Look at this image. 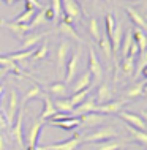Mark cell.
<instances>
[{
  "label": "cell",
  "instance_id": "obj_1",
  "mask_svg": "<svg viewBox=\"0 0 147 150\" xmlns=\"http://www.w3.org/2000/svg\"><path fill=\"white\" fill-rule=\"evenodd\" d=\"M116 136H119L117 129L114 127H111V125H104V127L97 128L95 131L81 136V141H82V142L98 144V142H103V141H108V139H116Z\"/></svg>",
  "mask_w": 147,
  "mask_h": 150
},
{
  "label": "cell",
  "instance_id": "obj_2",
  "mask_svg": "<svg viewBox=\"0 0 147 150\" xmlns=\"http://www.w3.org/2000/svg\"><path fill=\"white\" fill-rule=\"evenodd\" d=\"M89 73L92 76V87L93 86H100L101 81H103L104 76V70L103 65H101L100 59H98L97 52L93 51V47H89Z\"/></svg>",
  "mask_w": 147,
  "mask_h": 150
},
{
  "label": "cell",
  "instance_id": "obj_3",
  "mask_svg": "<svg viewBox=\"0 0 147 150\" xmlns=\"http://www.w3.org/2000/svg\"><path fill=\"white\" fill-rule=\"evenodd\" d=\"M79 63H81V47H77L76 51H73L68 57L67 67H65V76H63V82L67 86H70L73 81L76 79L77 71H79Z\"/></svg>",
  "mask_w": 147,
  "mask_h": 150
},
{
  "label": "cell",
  "instance_id": "obj_4",
  "mask_svg": "<svg viewBox=\"0 0 147 150\" xmlns=\"http://www.w3.org/2000/svg\"><path fill=\"white\" fill-rule=\"evenodd\" d=\"M71 54V44L67 38L62 40L57 47V52H55V63H57V73L60 76H65V67H67V62H68V57Z\"/></svg>",
  "mask_w": 147,
  "mask_h": 150
},
{
  "label": "cell",
  "instance_id": "obj_5",
  "mask_svg": "<svg viewBox=\"0 0 147 150\" xmlns=\"http://www.w3.org/2000/svg\"><path fill=\"white\" fill-rule=\"evenodd\" d=\"M24 111L26 108H19L18 114H16V119L13 122V129H11V136L16 141V144L19 145L21 150H26V141H24V131H22V120H24Z\"/></svg>",
  "mask_w": 147,
  "mask_h": 150
},
{
  "label": "cell",
  "instance_id": "obj_6",
  "mask_svg": "<svg viewBox=\"0 0 147 150\" xmlns=\"http://www.w3.org/2000/svg\"><path fill=\"white\" fill-rule=\"evenodd\" d=\"M81 136L79 134H73V137L67 141H62V142L57 144H49V145H36L35 150H77L81 145Z\"/></svg>",
  "mask_w": 147,
  "mask_h": 150
},
{
  "label": "cell",
  "instance_id": "obj_7",
  "mask_svg": "<svg viewBox=\"0 0 147 150\" xmlns=\"http://www.w3.org/2000/svg\"><path fill=\"white\" fill-rule=\"evenodd\" d=\"M19 108H21V100H19V95L18 92L14 90V88H11L10 92V98H8V108L3 109V112H5V117H6V122L8 125H13V122L16 119V114H18Z\"/></svg>",
  "mask_w": 147,
  "mask_h": 150
},
{
  "label": "cell",
  "instance_id": "obj_8",
  "mask_svg": "<svg viewBox=\"0 0 147 150\" xmlns=\"http://www.w3.org/2000/svg\"><path fill=\"white\" fill-rule=\"evenodd\" d=\"M43 123L44 122L41 120H35L33 123H32V127L28 128L27 131V136L24 137V141H26V150H35L36 145H38V137L41 134V128H43Z\"/></svg>",
  "mask_w": 147,
  "mask_h": 150
},
{
  "label": "cell",
  "instance_id": "obj_9",
  "mask_svg": "<svg viewBox=\"0 0 147 150\" xmlns=\"http://www.w3.org/2000/svg\"><path fill=\"white\" fill-rule=\"evenodd\" d=\"M117 115H119V119L124 122V123L128 125V127L141 129V131H147V125H146V122L141 115L133 114V112H128V111H120Z\"/></svg>",
  "mask_w": 147,
  "mask_h": 150
},
{
  "label": "cell",
  "instance_id": "obj_10",
  "mask_svg": "<svg viewBox=\"0 0 147 150\" xmlns=\"http://www.w3.org/2000/svg\"><path fill=\"white\" fill-rule=\"evenodd\" d=\"M62 11L73 22H81L82 19V10L76 0H62Z\"/></svg>",
  "mask_w": 147,
  "mask_h": 150
},
{
  "label": "cell",
  "instance_id": "obj_11",
  "mask_svg": "<svg viewBox=\"0 0 147 150\" xmlns=\"http://www.w3.org/2000/svg\"><path fill=\"white\" fill-rule=\"evenodd\" d=\"M126 103H128V100H125V98H120V100H116V101H109V103H104V104L97 106L95 112H97V114H101V115L119 114Z\"/></svg>",
  "mask_w": 147,
  "mask_h": 150
},
{
  "label": "cell",
  "instance_id": "obj_12",
  "mask_svg": "<svg viewBox=\"0 0 147 150\" xmlns=\"http://www.w3.org/2000/svg\"><path fill=\"white\" fill-rule=\"evenodd\" d=\"M0 27L10 30L11 33H13L16 38H19L21 41L24 40V36L30 32L28 30V25H26V24H14L13 21H3V19H0Z\"/></svg>",
  "mask_w": 147,
  "mask_h": 150
},
{
  "label": "cell",
  "instance_id": "obj_13",
  "mask_svg": "<svg viewBox=\"0 0 147 150\" xmlns=\"http://www.w3.org/2000/svg\"><path fill=\"white\" fill-rule=\"evenodd\" d=\"M48 35V32L44 33H38V32H28V33L24 36V40L21 41V47L19 51H27V49H32V47H36L40 44V41H43L44 36Z\"/></svg>",
  "mask_w": 147,
  "mask_h": 150
},
{
  "label": "cell",
  "instance_id": "obj_14",
  "mask_svg": "<svg viewBox=\"0 0 147 150\" xmlns=\"http://www.w3.org/2000/svg\"><path fill=\"white\" fill-rule=\"evenodd\" d=\"M106 122V115L97 114V112H89L79 117V127L89 128V127H100Z\"/></svg>",
  "mask_w": 147,
  "mask_h": 150
},
{
  "label": "cell",
  "instance_id": "obj_15",
  "mask_svg": "<svg viewBox=\"0 0 147 150\" xmlns=\"http://www.w3.org/2000/svg\"><path fill=\"white\" fill-rule=\"evenodd\" d=\"M43 92L46 95H54L57 98H67L68 95V86L63 81H57V82H51L46 87H43Z\"/></svg>",
  "mask_w": 147,
  "mask_h": 150
},
{
  "label": "cell",
  "instance_id": "obj_16",
  "mask_svg": "<svg viewBox=\"0 0 147 150\" xmlns=\"http://www.w3.org/2000/svg\"><path fill=\"white\" fill-rule=\"evenodd\" d=\"M112 96H114V90L108 82H101L100 86L97 87L95 101H97L98 106H100V104H104V103H109Z\"/></svg>",
  "mask_w": 147,
  "mask_h": 150
},
{
  "label": "cell",
  "instance_id": "obj_17",
  "mask_svg": "<svg viewBox=\"0 0 147 150\" xmlns=\"http://www.w3.org/2000/svg\"><path fill=\"white\" fill-rule=\"evenodd\" d=\"M122 38H124V27H122V22L117 21V22H116V27H114V30H112V33L109 35L111 46H112V52H114V57H117V55H119Z\"/></svg>",
  "mask_w": 147,
  "mask_h": 150
},
{
  "label": "cell",
  "instance_id": "obj_18",
  "mask_svg": "<svg viewBox=\"0 0 147 150\" xmlns=\"http://www.w3.org/2000/svg\"><path fill=\"white\" fill-rule=\"evenodd\" d=\"M0 68H3V70H6L8 73H14V74H18L19 78H26V79H30V76L27 74V73H24V70L18 67V63L13 62V60H10L6 57V55H2L0 54Z\"/></svg>",
  "mask_w": 147,
  "mask_h": 150
},
{
  "label": "cell",
  "instance_id": "obj_19",
  "mask_svg": "<svg viewBox=\"0 0 147 150\" xmlns=\"http://www.w3.org/2000/svg\"><path fill=\"white\" fill-rule=\"evenodd\" d=\"M55 32H59L60 35L67 36V38L75 40V41L79 43V44L84 43V40L81 38L79 35H77V32L75 30V27H73L71 24H67V22H63V21H59V22H57V29H55Z\"/></svg>",
  "mask_w": 147,
  "mask_h": 150
},
{
  "label": "cell",
  "instance_id": "obj_20",
  "mask_svg": "<svg viewBox=\"0 0 147 150\" xmlns=\"http://www.w3.org/2000/svg\"><path fill=\"white\" fill-rule=\"evenodd\" d=\"M124 10H125V13L128 14V18L131 19L133 25L138 27V29H141V30H144L147 33V21L144 19V16H142L139 11H138L136 8H133V6H125Z\"/></svg>",
  "mask_w": 147,
  "mask_h": 150
},
{
  "label": "cell",
  "instance_id": "obj_21",
  "mask_svg": "<svg viewBox=\"0 0 147 150\" xmlns=\"http://www.w3.org/2000/svg\"><path fill=\"white\" fill-rule=\"evenodd\" d=\"M71 84H73V86H71L73 93L81 92V90H85V88H92V76H90V73H89V70L84 71L82 74H81L77 79L73 81Z\"/></svg>",
  "mask_w": 147,
  "mask_h": 150
},
{
  "label": "cell",
  "instance_id": "obj_22",
  "mask_svg": "<svg viewBox=\"0 0 147 150\" xmlns=\"http://www.w3.org/2000/svg\"><path fill=\"white\" fill-rule=\"evenodd\" d=\"M97 101L95 98H90V96H87L85 98L84 103H81L79 106L75 108V111H73V117H81L84 114H89V112H95L97 111Z\"/></svg>",
  "mask_w": 147,
  "mask_h": 150
},
{
  "label": "cell",
  "instance_id": "obj_23",
  "mask_svg": "<svg viewBox=\"0 0 147 150\" xmlns=\"http://www.w3.org/2000/svg\"><path fill=\"white\" fill-rule=\"evenodd\" d=\"M40 100H43V104H44V108H43L41 114H40V120H41V122H48L52 115L55 114L57 111H55L54 103H52V100H51V96H49V95L43 93V96H41Z\"/></svg>",
  "mask_w": 147,
  "mask_h": 150
},
{
  "label": "cell",
  "instance_id": "obj_24",
  "mask_svg": "<svg viewBox=\"0 0 147 150\" xmlns=\"http://www.w3.org/2000/svg\"><path fill=\"white\" fill-rule=\"evenodd\" d=\"M97 43H98V46H100L101 52L104 54V57L108 59V62L112 63V60H114V52H112V46H111V40H109V36H108V35H101L100 40H98Z\"/></svg>",
  "mask_w": 147,
  "mask_h": 150
},
{
  "label": "cell",
  "instance_id": "obj_25",
  "mask_svg": "<svg viewBox=\"0 0 147 150\" xmlns=\"http://www.w3.org/2000/svg\"><path fill=\"white\" fill-rule=\"evenodd\" d=\"M131 35H133L134 43L138 44V47H139V51L141 52L147 51V33H146V32L133 25L131 27Z\"/></svg>",
  "mask_w": 147,
  "mask_h": 150
},
{
  "label": "cell",
  "instance_id": "obj_26",
  "mask_svg": "<svg viewBox=\"0 0 147 150\" xmlns=\"http://www.w3.org/2000/svg\"><path fill=\"white\" fill-rule=\"evenodd\" d=\"M43 87H40V86H32L28 90L24 93V96H22V100H21V106L22 108H26V104L28 103L30 100H35V98H41L43 96Z\"/></svg>",
  "mask_w": 147,
  "mask_h": 150
},
{
  "label": "cell",
  "instance_id": "obj_27",
  "mask_svg": "<svg viewBox=\"0 0 147 150\" xmlns=\"http://www.w3.org/2000/svg\"><path fill=\"white\" fill-rule=\"evenodd\" d=\"M120 68H122V73H124L126 78H133L134 68H136V57H133V55H126L125 59H122Z\"/></svg>",
  "mask_w": 147,
  "mask_h": 150
},
{
  "label": "cell",
  "instance_id": "obj_28",
  "mask_svg": "<svg viewBox=\"0 0 147 150\" xmlns=\"http://www.w3.org/2000/svg\"><path fill=\"white\" fill-rule=\"evenodd\" d=\"M125 142H122L120 139H108L103 142L95 144V150H122L125 147Z\"/></svg>",
  "mask_w": 147,
  "mask_h": 150
},
{
  "label": "cell",
  "instance_id": "obj_29",
  "mask_svg": "<svg viewBox=\"0 0 147 150\" xmlns=\"http://www.w3.org/2000/svg\"><path fill=\"white\" fill-rule=\"evenodd\" d=\"M49 125H52V127H57V128H62V129H67V131H70V129H75L76 127H79V117H68V119L65 120H60V122H48Z\"/></svg>",
  "mask_w": 147,
  "mask_h": 150
},
{
  "label": "cell",
  "instance_id": "obj_30",
  "mask_svg": "<svg viewBox=\"0 0 147 150\" xmlns=\"http://www.w3.org/2000/svg\"><path fill=\"white\" fill-rule=\"evenodd\" d=\"M54 103V108L57 112H63V114H71L73 115V111H75V108H73V104L70 103V98H57L52 101Z\"/></svg>",
  "mask_w": 147,
  "mask_h": 150
},
{
  "label": "cell",
  "instance_id": "obj_31",
  "mask_svg": "<svg viewBox=\"0 0 147 150\" xmlns=\"http://www.w3.org/2000/svg\"><path fill=\"white\" fill-rule=\"evenodd\" d=\"M124 127L126 128V131L131 134V137L136 141L138 144H141L144 149H147V131H141V129H136V128H131L128 127L126 123H124Z\"/></svg>",
  "mask_w": 147,
  "mask_h": 150
},
{
  "label": "cell",
  "instance_id": "obj_32",
  "mask_svg": "<svg viewBox=\"0 0 147 150\" xmlns=\"http://www.w3.org/2000/svg\"><path fill=\"white\" fill-rule=\"evenodd\" d=\"M35 13H36L35 8L30 6L28 3H26V10H24L22 13L18 16V18H14L13 22H14V24H26V25H27V24L32 21V18L35 16Z\"/></svg>",
  "mask_w": 147,
  "mask_h": 150
},
{
  "label": "cell",
  "instance_id": "obj_33",
  "mask_svg": "<svg viewBox=\"0 0 147 150\" xmlns=\"http://www.w3.org/2000/svg\"><path fill=\"white\" fill-rule=\"evenodd\" d=\"M35 52V47L32 49H27V51H16V52H11V54H6V57L13 62L19 63V62H26V60H30V57L33 55Z\"/></svg>",
  "mask_w": 147,
  "mask_h": 150
},
{
  "label": "cell",
  "instance_id": "obj_34",
  "mask_svg": "<svg viewBox=\"0 0 147 150\" xmlns=\"http://www.w3.org/2000/svg\"><path fill=\"white\" fill-rule=\"evenodd\" d=\"M142 88H144V82H142V81H139V82H134L133 86H130V88H126L124 98H125V100L139 98V96L144 95V93H142Z\"/></svg>",
  "mask_w": 147,
  "mask_h": 150
},
{
  "label": "cell",
  "instance_id": "obj_35",
  "mask_svg": "<svg viewBox=\"0 0 147 150\" xmlns=\"http://www.w3.org/2000/svg\"><path fill=\"white\" fill-rule=\"evenodd\" d=\"M48 52H49V47H48V41L46 40H43L41 44H38V46L35 47V52L33 55L30 57L32 62H40V60H44L48 57Z\"/></svg>",
  "mask_w": 147,
  "mask_h": 150
},
{
  "label": "cell",
  "instance_id": "obj_36",
  "mask_svg": "<svg viewBox=\"0 0 147 150\" xmlns=\"http://www.w3.org/2000/svg\"><path fill=\"white\" fill-rule=\"evenodd\" d=\"M131 43H133V35H131V29H130V30L124 35L122 43H120V51H119V54L122 55V59H125L126 55H128L130 47H131Z\"/></svg>",
  "mask_w": 147,
  "mask_h": 150
},
{
  "label": "cell",
  "instance_id": "obj_37",
  "mask_svg": "<svg viewBox=\"0 0 147 150\" xmlns=\"http://www.w3.org/2000/svg\"><path fill=\"white\" fill-rule=\"evenodd\" d=\"M90 90H92V88H85V90H81V92L73 93V95L70 96V103L73 104V108H76V106H79L81 103H84L85 98L90 95Z\"/></svg>",
  "mask_w": 147,
  "mask_h": 150
},
{
  "label": "cell",
  "instance_id": "obj_38",
  "mask_svg": "<svg viewBox=\"0 0 147 150\" xmlns=\"http://www.w3.org/2000/svg\"><path fill=\"white\" fill-rule=\"evenodd\" d=\"M44 22H46V18H44V8H43V10H38V11H36L35 16L32 18V21L27 24V25H28V30L32 32L33 29L40 27V25H41V24H44Z\"/></svg>",
  "mask_w": 147,
  "mask_h": 150
},
{
  "label": "cell",
  "instance_id": "obj_39",
  "mask_svg": "<svg viewBox=\"0 0 147 150\" xmlns=\"http://www.w3.org/2000/svg\"><path fill=\"white\" fill-rule=\"evenodd\" d=\"M147 67V51L144 52H139L138 55V60H136V68H134V73H136V78H139L142 74V70Z\"/></svg>",
  "mask_w": 147,
  "mask_h": 150
},
{
  "label": "cell",
  "instance_id": "obj_40",
  "mask_svg": "<svg viewBox=\"0 0 147 150\" xmlns=\"http://www.w3.org/2000/svg\"><path fill=\"white\" fill-rule=\"evenodd\" d=\"M51 8V11L54 13V21L59 22V19L62 18L63 11H62V0H51V3L48 5Z\"/></svg>",
  "mask_w": 147,
  "mask_h": 150
},
{
  "label": "cell",
  "instance_id": "obj_41",
  "mask_svg": "<svg viewBox=\"0 0 147 150\" xmlns=\"http://www.w3.org/2000/svg\"><path fill=\"white\" fill-rule=\"evenodd\" d=\"M89 32H90V35H92V38L95 40V41H98L100 40V36H101V33H100V25H98V21L97 19H90V22H89Z\"/></svg>",
  "mask_w": 147,
  "mask_h": 150
},
{
  "label": "cell",
  "instance_id": "obj_42",
  "mask_svg": "<svg viewBox=\"0 0 147 150\" xmlns=\"http://www.w3.org/2000/svg\"><path fill=\"white\" fill-rule=\"evenodd\" d=\"M104 24H106V35H111L114 27H116V18L112 14H106L104 16Z\"/></svg>",
  "mask_w": 147,
  "mask_h": 150
},
{
  "label": "cell",
  "instance_id": "obj_43",
  "mask_svg": "<svg viewBox=\"0 0 147 150\" xmlns=\"http://www.w3.org/2000/svg\"><path fill=\"white\" fill-rule=\"evenodd\" d=\"M10 125H8V122H6V117H5V112L3 111H0V133L3 131V129H6Z\"/></svg>",
  "mask_w": 147,
  "mask_h": 150
},
{
  "label": "cell",
  "instance_id": "obj_44",
  "mask_svg": "<svg viewBox=\"0 0 147 150\" xmlns=\"http://www.w3.org/2000/svg\"><path fill=\"white\" fill-rule=\"evenodd\" d=\"M26 3H28L30 6H33L36 11H38V10H43V8H44V5L40 2V0H26Z\"/></svg>",
  "mask_w": 147,
  "mask_h": 150
},
{
  "label": "cell",
  "instance_id": "obj_45",
  "mask_svg": "<svg viewBox=\"0 0 147 150\" xmlns=\"http://www.w3.org/2000/svg\"><path fill=\"white\" fill-rule=\"evenodd\" d=\"M3 3H6L8 6H11V5H14V3H18V2H21V0H2Z\"/></svg>",
  "mask_w": 147,
  "mask_h": 150
},
{
  "label": "cell",
  "instance_id": "obj_46",
  "mask_svg": "<svg viewBox=\"0 0 147 150\" xmlns=\"http://www.w3.org/2000/svg\"><path fill=\"white\" fill-rule=\"evenodd\" d=\"M5 149V141H3V134L0 133V150Z\"/></svg>",
  "mask_w": 147,
  "mask_h": 150
},
{
  "label": "cell",
  "instance_id": "obj_47",
  "mask_svg": "<svg viewBox=\"0 0 147 150\" xmlns=\"http://www.w3.org/2000/svg\"><path fill=\"white\" fill-rule=\"evenodd\" d=\"M6 74H8V71H6V70H3V68H0V81L5 78Z\"/></svg>",
  "mask_w": 147,
  "mask_h": 150
},
{
  "label": "cell",
  "instance_id": "obj_48",
  "mask_svg": "<svg viewBox=\"0 0 147 150\" xmlns=\"http://www.w3.org/2000/svg\"><path fill=\"white\" fill-rule=\"evenodd\" d=\"M3 92H5V87L0 86V101H2V96H3Z\"/></svg>",
  "mask_w": 147,
  "mask_h": 150
},
{
  "label": "cell",
  "instance_id": "obj_49",
  "mask_svg": "<svg viewBox=\"0 0 147 150\" xmlns=\"http://www.w3.org/2000/svg\"><path fill=\"white\" fill-rule=\"evenodd\" d=\"M141 76H144V78L147 79V67L144 68V70H142V74H141Z\"/></svg>",
  "mask_w": 147,
  "mask_h": 150
},
{
  "label": "cell",
  "instance_id": "obj_50",
  "mask_svg": "<svg viewBox=\"0 0 147 150\" xmlns=\"http://www.w3.org/2000/svg\"><path fill=\"white\" fill-rule=\"evenodd\" d=\"M142 93L147 95V82H144V88H142Z\"/></svg>",
  "mask_w": 147,
  "mask_h": 150
},
{
  "label": "cell",
  "instance_id": "obj_51",
  "mask_svg": "<svg viewBox=\"0 0 147 150\" xmlns=\"http://www.w3.org/2000/svg\"><path fill=\"white\" fill-rule=\"evenodd\" d=\"M106 2H108V3H111V2H112V0H106Z\"/></svg>",
  "mask_w": 147,
  "mask_h": 150
},
{
  "label": "cell",
  "instance_id": "obj_52",
  "mask_svg": "<svg viewBox=\"0 0 147 150\" xmlns=\"http://www.w3.org/2000/svg\"><path fill=\"white\" fill-rule=\"evenodd\" d=\"M144 117H146V119H147V112H146V114H144Z\"/></svg>",
  "mask_w": 147,
  "mask_h": 150
},
{
  "label": "cell",
  "instance_id": "obj_53",
  "mask_svg": "<svg viewBox=\"0 0 147 150\" xmlns=\"http://www.w3.org/2000/svg\"><path fill=\"white\" fill-rule=\"evenodd\" d=\"M122 150H124V149H122Z\"/></svg>",
  "mask_w": 147,
  "mask_h": 150
}]
</instances>
